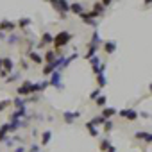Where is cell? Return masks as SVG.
<instances>
[{
  "label": "cell",
  "instance_id": "cell-23",
  "mask_svg": "<svg viewBox=\"0 0 152 152\" xmlns=\"http://www.w3.org/2000/svg\"><path fill=\"white\" fill-rule=\"evenodd\" d=\"M31 25V18H22L18 23H16V27H20V29H27Z\"/></svg>",
  "mask_w": 152,
  "mask_h": 152
},
{
  "label": "cell",
  "instance_id": "cell-29",
  "mask_svg": "<svg viewBox=\"0 0 152 152\" xmlns=\"http://www.w3.org/2000/svg\"><path fill=\"white\" fill-rule=\"evenodd\" d=\"M93 11H95V13H97V15H99V16H100V15H102V13H104V6H102V4H100V2H97V4H95V6H93Z\"/></svg>",
  "mask_w": 152,
  "mask_h": 152
},
{
  "label": "cell",
  "instance_id": "cell-12",
  "mask_svg": "<svg viewBox=\"0 0 152 152\" xmlns=\"http://www.w3.org/2000/svg\"><path fill=\"white\" fill-rule=\"evenodd\" d=\"M134 136H136L138 140H143V141H147V143H152V134H150V132H145V131H138Z\"/></svg>",
  "mask_w": 152,
  "mask_h": 152
},
{
  "label": "cell",
  "instance_id": "cell-4",
  "mask_svg": "<svg viewBox=\"0 0 152 152\" xmlns=\"http://www.w3.org/2000/svg\"><path fill=\"white\" fill-rule=\"evenodd\" d=\"M48 84H52V86L57 88V90H63V88H64V84H63V81H61V70H56V72L52 73V79H50Z\"/></svg>",
  "mask_w": 152,
  "mask_h": 152
},
{
  "label": "cell",
  "instance_id": "cell-27",
  "mask_svg": "<svg viewBox=\"0 0 152 152\" xmlns=\"http://www.w3.org/2000/svg\"><path fill=\"white\" fill-rule=\"evenodd\" d=\"M106 100H107V99H106L104 95H100V97H97V99H95V104H97L99 107H104V106H106Z\"/></svg>",
  "mask_w": 152,
  "mask_h": 152
},
{
  "label": "cell",
  "instance_id": "cell-28",
  "mask_svg": "<svg viewBox=\"0 0 152 152\" xmlns=\"http://www.w3.org/2000/svg\"><path fill=\"white\" fill-rule=\"evenodd\" d=\"M113 129H115V124H113L111 120H106V122H104V131H106V132H111Z\"/></svg>",
  "mask_w": 152,
  "mask_h": 152
},
{
  "label": "cell",
  "instance_id": "cell-31",
  "mask_svg": "<svg viewBox=\"0 0 152 152\" xmlns=\"http://www.w3.org/2000/svg\"><path fill=\"white\" fill-rule=\"evenodd\" d=\"M109 147H111V141H109V140H102V141H100V150H102V152H106Z\"/></svg>",
  "mask_w": 152,
  "mask_h": 152
},
{
  "label": "cell",
  "instance_id": "cell-40",
  "mask_svg": "<svg viewBox=\"0 0 152 152\" xmlns=\"http://www.w3.org/2000/svg\"><path fill=\"white\" fill-rule=\"evenodd\" d=\"M0 72H2V57H0Z\"/></svg>",
  "mask_w": 152,
  "mask_h": 152
},
{
  "label": "cell",
  "instance_id": "cell-13",
  "mask_svg": "<svg viewBox=\"0 0 152 152\" xmlns=\"http://www.w3.org/2000/svg\"><path fill=\"white\" fill-rule=\"evenodd\" d=\"M29 57H31V61L32 63H36V64H41L43 63V57H41V54H38V52H34V50H29V54H27Z\"/></svg>",
  "mask_w": 152,
  "mask_h": 152
},
{
  "label": "cell",
  "instance_id": "cell-17",
  "mask_svg": "<svg viewBox=\"0 0 152 152\" xmlns=\"http://www.w3.org/2000/svg\"><path fill=\"white\" fill-rule=\"evenodd\" d=\"M56 57H57V56H56V52H54V50H48V52L45 54L43 61H47V64H50V63H54V61H56Z\"/></svg>",
  "mask_w": 152,
  "mask_h": 152
},
{
  "label": "cell",
  "instance_id": "cell-6",
  "mask_svg": "<svg viewBox=\"0 0 152 152\" xmlns=\"http://www.w3.org/2000/svg\"><path fill=\"white\" fill-rule=\"evenodd\" d=\"M79 116H81V111H66V113L63 115V118H64L66 124H73Z\"/></svg>",
  "mask_w": 152,
  "mask_h": 152
},
{
  "label": "cell",
  "instance_id": "cell-9",
  "mask_svg": "<svg viewBox=\"0 0 152 152\" xmlns=\"http://www.w3.org/2000/svg\"><path fill=\"white\" fill-rule=\"evenodd\" d=\"M100 115H102V116H104V118H106V120H111V118H113V116H115V115H118V111H116V109H115V107H104V109H102V113H100Z\"/></svg>",
  "mask_w": 152,
  "mask_h": 152
},
{
  "label": "cell",
  "instance_id": "cell-1",
  "mask_svg": "<svg viewBox=\"0 0 152 152\" xmlns=\"http://www.w3.org/2000/svg\"><path fill=\"white\" fill-rule=\"evenodd\" d=\"M70 39H72V32H68V31H61V32H57V34L54 36L52 45H54V47H56V50H57V48L66 47V45L70 43Z\"/></svg>",
  "mask_w": 152,
  "mask_h": 152
},
{
  "label": "cell",
  "instance_id": "cell-21",
  "mask_svg": "<svg viewBox=\"0 0 152 152\" xmlns=\"http://www.w3.org/2000/svg\"><path fill=\"white\" fill-rule=\"evenodd\" d=\"M90 64H91V68H93V70H97V68L102 64V61H100V57H99V56H93V57L90 59Z\"/></svg>",
  "mask_w": 152,
  "mask_h": 152
},
{
  "label": "cell",
  "instance_id": "cell-8",
  "mask_svg": "<svg viewBox=\"0 0 152 152\" xmlns=\"http://www.w3.org/2000/svg\"><path fill=\"white\" fill-rule=\"evenodd\" d=\"M25 113H27V107H20V109L13 111V115H11V122H18L22 116H27Z\"/></svg>",
  "mask_w": 152,
  "mask_h": 152
},
{
  "label": "cell",
  "instance_id": "cell-26",
  "mask_svg": "<svg viewBox=\"0 0 152 152\" xmlns=\"http://www.w3.org/2000/svg\"><path fill=\"white\" fill-rule=\"evenodd\" d=\"M104 122H106V118H104L102 115H100V116H95V118L91 120V124H93L95 127H97V125H104Z\"/></svg>",
  "mask_w": 152,
  "mask_h": 152
},
{
  "label": "cell",
  "instance_id": "cell-25",
  "mask_svg": "<svg viewBox=\"0 0 152 152\" xmlns=\"http://www.w3.org/2000/svg\"><path fill=\"white\" fill-rule=\"evenodd\" d=\"M54 72H56V68H54L52 63H50V64H45V68H43V73H45V75H52Z\"/></svg>",
  "mask_w": 152,
  "mask_h": 152
},
{
  "label": "cell",
  "instance_id": "cell-41",
  "mask_svg": "<svg viewBox=\"0 0 152 152\" xmlns=\"http://www.w3.org/2000/svg\"><path fill=\"white\" fill-rule=\"evenodd\" d=\"M148 90H150V93H152V84H150V88H148Z\"/></svg>",
  "mask_w": 152,
  "mask_h": 152
},
{
  "label": "cell",
  "instance_id": "cell-15",
  "mask_svg": "<svg viewBox=\"0 0 152 152\" xmlns=\"http://www.w3.org/2000/svg\"><path fill=\"white\" fill-rule=\"evenodd\" d=\"M104 50H106V54H113V52L116 50V41H113V39L106 41V43H104Z\"/></svg>",
  "mask_w": 152,
  "mask_h": 152
},
{
  "label": "cell",
  "instance_id": "cell-10",
  "mask_svg": "<svg viewBox=\"0 0 152 152\" xmlns=\"http://www.w3.org/2000/svg\"><path fill=\"white\" fill-rule=\"evenodd\" d=\"M70 13H73V15L81 16V15L84 13V9H83V6H81L79 2H73V4H70Z\"/></svg>",
  "mask_w": 152,
  "mask_h": 152
},
{
  "label": "cell",
  "instance_id": "cell-16",
  "mask_svg": "<svg viewBox=\"0 0 152 152\" xmlns=\"http://www.w3.org/2000/svg\"><path fill=\"white\" fill-rule=\"evenodd\" d=\"M79 18H81V20H83L84 23H88V25H97L95 18H91V16H90V13H83V15H81Z\"/></svg>",
  "mask_w": 152,
  "mask_h": 152
},
{
  "label": "cell",
  "instance_id": "cell-33",
  "mask_svg": "<svg viewBox=\"0 0 152 152\" xmlns=\"http://www.w3.org/2000/svg\"><path fill=\"white\" fill-rule=\"evenodd\" d=\"M13 104V100H2V102H0V111H4L7 106H11Z\"/></svg>",
  "mask_w": 152,
  "mask_h": 152
},
{
  "label": "cell",
  "instance_id": "cell-3",
  "mask_svg": "<svg viewBox=\"0 0 152 152\" xmlns=\"http://www.w3.org/2000/svg\"><path fill=\"white\" fill-rule=\"evenodd\" d=\"M118 116H122V118H125V120H136L138 118V111L136 109H132V107H125V109H120L118 111Z\"/></svg>",
  "mask_w": 152,
  "mask_h": 152
},
{
  "label": "cell",
  "instance_id": "cell-20",
  "mask_svg": "<svg viewBox=\"0 0 152 152\" xmlns=\"http://www.w3.org/2000/svg\"><path fill=\"white\" fill-rule=\"evenodd\" d=\"M97 48H99L97 45H91V43H90V48H88V52H86V56H84V57H86V59L90 61V59H91V57L95 56V52H97Z\"/></svg>",
  "mask_w": 152,
  "mask_h": 152
},
{
  "label": "cell",
  "instance_id": "cell-5",
  "mask_svg": "<svg viewBox=\"0 0 152 152\" xmlns=\"http://www.w3.org/2000/svg\"><path fill=\"white\" fill-rule=\"evenodd\" d=\"M16 31V23L11 20H2L0 22V32H15Z\"/></svg>",
  "mask_w": 152,
  "mask_h": 152
},
{
  "label": "cell",
  "instance_id": "cell-14",
  "mask_svg": "<svg viewBox=\"0 0 152 152\" xmlns=\"http://www.w3.org/2000/svg\"><path fill=\"white\" fill-rule=\"evenodd\" d=\"M52 39H54V36H52V34H48V32H45V34L41 36V41L38 43V47L41 48V47H45V45H48V43H52Z\"/></svg>",
  "mask_w": 152,
  "mask_h": 152
},
{
  "label": "cell",
  "instance_id": "cell-19",
  "mask_svg": "<svg viewBox=\"0 0 152 152\" xmlns=\"http://www.w3.org/2000/svg\"><path fill=\"white\" fill-rule=\"evenodd\" d=\"M50 138H52V132L50 131H43V134H41V145H48Z\"/></svg>",
  "mask_w": 152,
  "mask_h": 152
},
{
  "label": "cell",
  "instance_id": "cell-39",
  "mask_svg": "<svg viewBox=\"0 0 152 152\" xmlns=\"http://www.w3.org/2000/svg\"><path fill=\"white\" fill-rule=\"evenodd\" d=\"M143 2H145L147 6H150V4H152V0H143Z\"/></svg>",
  "mask_w": 152,
  "mask_h": 152
},
{
  "label": "cell",
  "instance_id": "cell-18",
  "mask_svg": "<svg viewBox=\"0 0 152 152\" xmlns=\"http://www.w3.org/2000/svg\"><path fill=\"white\" fill-rule=\"evenodd\" d=\"M86 129H88V132H90L93 138H97V136H99V129H97L91 122H86Z\"/></svg>",
  "mask_w": 152,
  "mask_h": 152
},
{
  "label": "cell",
  "instance_id": "cell-22",
  "mask_svg": "<svg viewBox=\"0 0 152 152\" xmlns=\"http://www.w3.org/2000/svg\"><path fill=\"white\" fill-rule=\"evenodd\" d=\"M25 102H27V99H22V97H16V99H13V104L16 106V109H20V107H25Z\"/></svg>",
  "mask_w": 152,
  "mask_h": 152
},
{
  "label": "cell",
  "instance_id": "cell-36",
  "mask_svg": "<svg viewBox=\"0 0 152 152\" xmlns=\"http://www.w3.org/2000/svg\"><path fill=\"white\" fill-rule=\"evenodd\" d=\"M100 4H102L104 7H107V6H111V4H113V0H102V2H100Z\"/></svg>",
  "mask_w": 152,
  "mask_h": 152
},
{
  "label": "cell",
  "instance_id": "cell-32",
  "mask_svg": "<svg viewBox=\"0 0 152 152\" xmlns=\"http://www.w3.org/2000/svg\"><path fill=\"white\" fill-rule=\"evenodd\" d=\"M97 97H100V88H97V90H93V91L90 93V99H91V100H95Z\"/></svg>",
  "mask_w": 152,
  "mask_h": 152
},
{
  "label": "cell",
  "instance_id": "cell-30",
  "mask_svg": "<svg viewBox=\"0 0 152 152\" xmlns=\"http://www.w3.org/2000/svg\"><path fill=\"white\" fill-rule=\"evenodd\" d=\"M18 41H20V38H18L16 34H11V36L7 38V45H16Z\"/></svg>",
  "mask_w": 152,
  "mask_h": 152
},
{
  "label": "cell",
  "instance_id": "cell-11",
  "mask_svg": "<svg viewBox=\"0 0 152 152\" xmlns=\"http://www.w3.org/2000/svg\"><path fill=\"white\" fill-rule=\"evenodd\" d=\"M47 86H50L47 81H41V83H32V93H39V91H43Z\"/></svg>",
  "mask_w": 152,
  "mask_h": 152
},
{
  "label": "cell",
  "instance_id": "cell-38",
  "mask_svg": "<svg viewBox=\"0 0 152 152\" xmlns=\"http://www.w3.org/2000/svg\"><path fill=\"white\" fill-rule=\"evenodd\" d=\"M15 152H25V147H18V148H15Z\"/></svg>",
  "mask_w": 152,
  "mask_h": 152
},
{
  "label": "cell",
  "instance_id": "cell-24",
  "mask_svg": "<svg viewBox=\"0 0 152 152\" xmlns=\"http://www.w3.org/2000/svg\"><path fill=\"white\" fill-rule=\"evenodd\" d=\"M18 79H20V72L7 75V77H6V83H15V81H18Z\"/></svg>",
  "mask_w": 152,
  "mask_h": 152
},
{
  "label": "cell",
  "instance_id": "cell-35",
  "mask_svg": "<svg viewBox=\"0 0 152 152\" xmlns=\"http://www.w3.org/2000/svg\"><path fill=\"white\" fill-rule=\"evenodd\" d=\"M29 152H39V145H38V143H34V145L31 147V150H29Z\"/></svg>",
  "mask_w": 152,
  "mask_h": 152
},
{
  "label": "cell",
  "instance_id": "cell-37",
  "mask_svg": "<svg viewBox=\"0 0 152 152\" xmlns=\"http://www.w3.org/2000/svg\"><path fill=\"white\" fill-rule=\"evenodd\" d=\"M106 152H116V147H113V145H111V147H109V148H107Z\"/></svg>",
  "mask_w": 152,
  "mask_h": 152
},
{
  "label": "cell",
  "instance_id": "cell-2",
  "mask_svg": "<svg viewBox=\"0 0 152 152\" xmlns=\"http://www.w3.org/2000/svg\"><path fill=\"white\" fill-rule=\"evenodd\" d=\"M45 2H50L54 6V9L61 15V18H66V13L70 11V2L68 0H45Z\"/></svg>",
  "mask_w": 152,
  "mask_h": 152
},
{
  "label": "cell",
  "instance_id": "cell-7",
  "mask_svg": "<svg viewBox=\"0 0 152 152\" xmlns=\"http://www.w3.org/2000/svg\"><path fill=\"white\" fill-rule=\"evenodd\" d=\"M16 91H18V95H31L32 93V83H23L22 86H18L16 88Z\"/></svg>",
  "mask_w": 152,
  "mask_h": 152
},
{
  "label": "cell",
  "instance_id": "cell-34",
  "mask_svg": "<svg viewBox=\"0 0 152 152\" xmlns=\"http://www.w3.org/2000/svg\"><path fill=\"white\" fill-rule=\"evenodd\" d=\"M6 134H7L6 129H4V127H0V141H4V140H6Z\"/></svg>",
  "mask_w": 152,
  "mask_h": 152
}]
</instances>
